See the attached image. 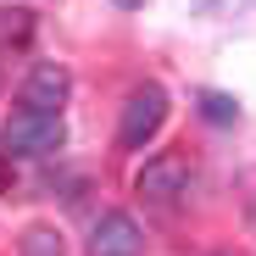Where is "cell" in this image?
I'll return each instance as SVG.
<instances>
[{"instance_id": "obj_1", "label": "cell", "mask_w": 256, "mask_h": 256, "mask_svg": "<svg viewBox=\"0 0 256 256\" xmlns=\"http://www.w3.org/2000/svg\"><path fill=\"white\" fill-rule=\"evenodd\" d=\"M62 140H67V128H62L56 112L17 106L6 122H0V150L6 156H50V150H62Z\"/></svg>"}, {"instance_id": "obj_2", "label": "cell", "mask_w": 256, "mask_h": 256, "mask_svg": "<svg viewBox=\"0 0 256 256\" xmlns=\"http://www.w3.org/2000/svg\"><path fill=\"white\" fill-rule=\"evenodd\" d=\"M162 122H167V90L162 84H140L134 95H128L122 106V122H117V145L122 150H140L162 134Z\"/></svg>"}, {"instance_id": "obj_3", "label": "cell", "mask_w": 256, "mask_h": 256, "mask_svg": "<svg viewBox=\"0 0 256 256\" xmlns=\"http://www.w3.org/2000/svg\"><path fill=\"white\" fill-rule=\"evenodd\" d=\"M134 190H140L145 200H178V195L190 190V156H178V150L150 156L140 173H134Z\"/></svg>"}, {"instance_id": "obj_4", "label": "cell", "mask_w": 256, "mask_h": 256, "mask_svg": "<svg viewBox=\"0 0 256 256\" xmlns=\"http://www.w3.org/2000/svg\"><path fill=\"white\" fill-rule=\"evenodd\" d=\"M145 250V234L128 212H100L95 228H90V256H140Z\"/></svg>"}, {"instance_id": "obj_5", "label": "cell", "mask_w": 256, "mask_h": 256, "mask_svg": "<svg viewBox=\"0 0 256 256\" xmlns=\"http://www.w3.org/2000/svg\"><path fill=\"white\" fill-rule=\"evenodd\" d=\"M67 90H72L67 67H56V62H39V67L28 72V84H22V106H28V112H56V117H62Z\"/></svg>"}, {"instance_id": "obj_6", "label": "cell", "mask_w": 256, "mask_h": 256, "mask_svg": "<svg viewBox=\"0 0 256 256\" xmlns=\"http://www.w3.org/2000/svg\"><path fill=\"white\" fill-rule=\"evenodd\" d=\"M17 250H22V256H67V240H62V228L34 223V228L17 240Z\"/></svg>"}, {"instance_id": "obj_7", "label": "cell", "mask_w": 256, "mask_h": 256, "mask_svg": "<svg viewBox=\"0 0 256 256\" xmlns=\"http://www.w3.org/2000/svg\"><path fill=\"white\" fill-rule=\"evenodd\" d=\"M200 117H206V122H240V106H234V95L206 90V95H200Z\"/></svg>"}, {"instance_id": "obj_8", "label": "cell", "mask_w": 256, "mask_h": 256, "mask_svg": "<svg viewBox=\"0 0 256 256\" xmlns=\"http://www.w3.org/2000/svg\"><path fill=\"white\" fill-rule=\"evenodd\" d=\"M200 17H240V12H256V0H190Z\"/></svg>"}, {"instance_id": "obj_9", "label": "cell", "mask_w": 256, "mask_h": 256, "mask_svg": "<svg viewBox=\"0 0 256 256\" xmlns=\"http://www.w3.org/2000/svg\"><path fill=\"white\" fill-rule=\"evenodd\" d=\"M112 6H122V12H140V6H145V0H112Z\"/></svg>"}]
</instances>
